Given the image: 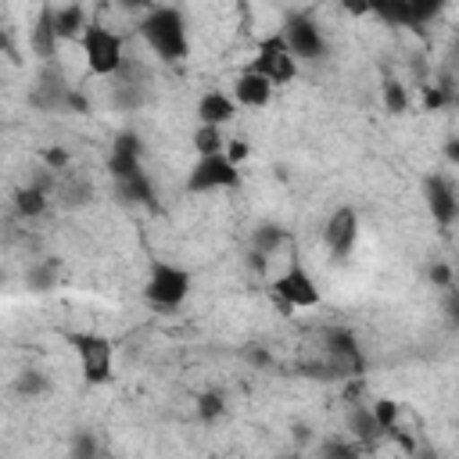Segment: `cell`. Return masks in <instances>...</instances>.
Here are the masks:
<instances>
[{
	"label": "cell",
	"mask_w": 459,
	"mask_h": 459,
	"mask_svg": "<svg viewBox=\"0 0 459 459\" xmlns=\"http://www.w3.org/2000/svg\"><path fill=\"white\" fill-rule=\"evenodd\" d=\"M136 32H140V39L151 47V54H154L158 61L176 65V61H186V54H190L186 14H183L179 7H172V4H154V7H147V11L140 14V22H136Z\"/></svg>",
	"instance_id": "1"
},
{
	"label": "cell",
	"mask_w": 459,
	"mask_h": 459,
	"mask_svg": "<svg viewBox=\"0 0 459 459\" xmlns=\"http://www.w3.org/2000/svg\"><path fill=\"white\" fill-rule=\"evenodd\" d=\"M194 290V273L169 258H151L143 276V301L158 312H176Z\"/></svg>",
	"instance_id": "2"
},
{
	"label": "cell",
	"mask_w": 459,
	"mask_h": 459,
	"mask_svg": "<svg viewBox=\"0 0 459 459\" xmlns=\"http://www.w3.org/2000/svg\"><path fill=\"white\" fill-rule=\"evenodd\" d=\"M65 341L75 351L79 373L90 387H100L115 377V344H111V337H104L97 330H68Z\"/></svg>",
	"instance_id": "3"
},
{
	"label": "cell",
	"mask_w": 459,
	"mask_h": 459,
	"mask_svg": "<svg viewBox=\"0 0 459 459\" xmlns=\"http://www.w3.org/2000/svg\"><path fill=\"white\" fill-rule=\"evenodd\" d=\"M269 294H273V301H276V308L283 316H294L298 308H316L323 301V294H319V287H316V280H312V273H308V265L301 258H290L273 276Z\"/></svg>",
	"instance_id": "4"
},
{
	"label": "cell",
	"mask_w": 459,
	"mask_h": 459,
	"mask_svg": "<svg viewBox=\"0 0 459 459\" xmlns=\"http://www.w3.org/2000/svg\"><path fill=\"white\" fill-rule=\"evenodd\" d=\"M82 57H86V68L90 75L97 79H115L122 68H126V39L108 29L104 22H90V29L82 32Z\"/></svg>",
	"instance_id": "5"
},
{
	"label": "cell",
	"mask_w": 459,
	"mask_h": 459,
	"mask_svg": "<svg viewBox=\"0 0 459 459\" xmlns=\"http://www.w3.org/2000/svg\"><path fill=\"white\" fill-rule=\"evenodd\" d=\"M323 355H326V369L330 377H344V380H359L366 373V351L359 344V333L351 326H326L319 333Z\"/></svg>",
	"instance_id": "6"
},
{
	"label": "cell",
	"mask_w": 459,
	"mask_h": 459,
	"mask_svg": "<svg viewBox=\"0 0 459 459\" xmlns=\"http://www.w3.org/2000/svg\"><path fill=\"white\" fill-rule=\"evenodd\" d=\"M298 65H301V61L290 54V47H287V39H283L280 29L265 32V36L258 39V47H255V57L247 61V68L258 72V75H265L273 86H287V82H294Z\"/></svg>",
	"instance_id": "7"
},
{
	"label": "cell",
	"mask_w": 459,
	"mask_h": 459,
	"mask_svg": "<svg viewBox=\"0 0 459 459\" xmlns=\"http://www.w3.org/2000/svg\"><path fill=\"white\" fill-rule=\"evenodd\" d=\"M280 32H283V39H287V47H290V54L298 61H323L330 54V43L323 36V25L308 11H290L283 18Z\"/></svg>",
	"instance_id": "8"
},
{
	"label": "cell",
	"mask_w": 459,
	"mask_h": 459,
	"mask_svg": "<svg viewBox=\"0 0 459 459\" xmlns=\"http://www.w3.org/2000/svg\"><path fill=\"white\" fill-rule=\"evenodd\" d=\"M186 194H212V190H233L240 186V165H233L226 154L197 158L186 172Z\"/></svg>",
	"instance_id": "9"
},
{
	"label": "cell",
	"mask_w": 459,
	"mask_h": 459,
	"mask_svg": "<svg viewBox=\"0 0 459 459\" xmlns=\"http://www.w3.org/2000/svg\"><path fill=\"white\" fill-rule=\"evenodd\" d=\"M423 204H427L430 219L441 230L459 222V190L445 172H427L423 176Z\"/></svg>",
	"instance_id": "10"
},
{
	"label": "cell",
	"mask_w": 459,
	"mask_h": 459,
	"mask_svg": "<svg viewBox=\"0 0 459 459\" xmlns=\"http://www.w3.org/2000/svg\"><path fill=\"white\" fill-rule=\"evenodd\" d=\"M359 230H362V226H359V212H355L351 204H341V208L330 212V219H326V226H323V244H326V251H330L333 262H344V258L355 251Z\"/></svg>",
	"instance_id": "11"
},
{
	"label": "cell",
	"mask_w": 459,
	"mask_h": 459,
	"mask_svg": "<svg viewBox=\"0 0 459 459\" xmlns=\"http://www.w3.org/2000/svg\"><path fill=\"white\" fill-rule=\"evenodd\" d=\"M136 172H143V140H140V133L122 129V133H115L111 151H108V176H111V183H122Z\"/></svg>",
	"instance_id": "12"
},
{
	"label": "cell",
	"mask_w": 459,
	"mask_h": 459,
	"mask_svg": "<svg viewBox=\"0 0 459 459\" xmlns=\"http://www.w3.org/2000/svg\"><path fill=\"white\" fill-rule=\"evenodd\" d=\"M68 93H72V86H68L65 72H61L57 61H54V65H43V68H39L36 86H32V93H29V104L39 108V111H65Z\"/></svg>",
	"instance_id": "13"
},
{
	"label": "cell",
	"mask_w": 459,
	"mask_h": 459,
	"mask_svg": "<svg viewBox=\"0 0 459 459\" xmlns=\"http://www.w3.org/2000/svg\"><path fill=\"white\" fill-rule=\"evenodd\" d=\"M57 47H61V36H57V25H54V4H43L36 11L32 29H29V50L43 65H54L57 61Z\"/></svg>",
	"instance_id": "14"
},
{
	"label": "cell",
	"mask_w": 459,
	"mask_h": 459,
	"mask_svg": "<svg viewBox=\"0 0 459 459\" xmlns=\"http://www.w3.org/2000/svg\"><path fill=\"white\" fill-rule=\"evenodd\" d=\"M237 100L233 93L226 90H204L194 104V115H197V126H215V129H226L233 118H237Z\"/></svg>",
	"instance_id": "15"
},
{
	"label": "cell",
	"mask_w": 459,
	"mask_h": 459,
	"mask_svg": "<svg viewBox=\"0 0 459 459\" xmlns=\"http://www.w3.org/2000/svg\"><path fill=\"white\" fill-rule=\"evenodd\" d=\"M273 90H276V86H273L265 75L251 72V68L237 72V79H233V86H230V93H233L237 108H251V111H258V108H269V100H273Z\"/></svg>",
	"instance_id": "16"
},
{
	"label": "cell",
	"mask_w": 459,
	"mask_h": 459,
	"mask_svg": "<svg viewBox=\"0 0 459 459\" xmlns=\"http://www.w3.org/2000/svg\"><path fill=\"white\" fill-rule=\"evenodd\" d=\"M115 194L122 204H133V208H147V212H158V186L147 172H136L122 183H115Z\"/></svg>",
	"instance_id": "17"
},
{
	"label": "cell",
	"mask_w": 459,
	"mask_h": 459,
	"mask_svg": "<svg viewBox=\"0 0 459 459\" xmlns=\"http://www.w3.org/2000/svg\"><path fill=\"white\" fill-rule=\"evenodd\" d=\"M344 427H348V437H355L366 452L384 437L380 434V427H377V420H373V409H369V402H359V405H348V416H344Z\"/></svg>",
	"instance_id": "18"
},
{
	"label": "cell",
	"mask_w": 459,
	"mask_h": 459,
	"mask_svg": "<svg viewBox=\"0 0 459 459\" xmlns=\"http://www.w3.org/2000/svg\"><path fill=\"white\" fill-rule=\"evenodd\" d=\"M54 25H57L61 43L65 39H82V32L90 29L86 7L82 4H61V7H54Z\"/></svg>",
	"instance_id": "19"
},
{
	"label": "cell",
	"mask_w": 459,
	"mask_h": 459,
	"mask_svg": "<svg viewBox=\"0 0 459 459\" xmlns=\"http://www.w3.org/2000/svg\"><path fill=\"white\" fill-rule=\"evenodd\" d=\"M11 204H14V215H22V219H39V215L50 208V194L39 190V186H32V183H22V186L14 190V197H11Z\"/></svg>",
	"instance_id": "20"
},
{
	"label": "cell",
	"mask_w": 459,
	"mask_h": 459,
	"mask_svg": "<svg viewBox=\"0 0 459 459\" xmlns=\"http://www.w3.org/2000/svg\"><path fill=\"white\" fill-rule=\"evenodd\" d=\"M380 100H384V111H387V115H409V108H412L409 86H405L398 75H384V82H380Z\"/></svg>",
	"instance_id": "21"
},
{
	"label": "cell",
	"mask_w": 459,
	"mask_h": 459,
	"mask_svg": "<svg viewBox=\"0 0 459 459\" xmlns=\"http://www.w3.org/2000/svg\"><path fill=\"white\" fill-rule=\"evenodd\" d=\"M287 230L280 226V222H258L255 226V233H251V251H258V255H265V258H273L283 244H287Z\"/></svg>",
	"instance_id": "22"
},
{
	"label": "cell",
	"mask_w": 459,
	"mask_h": 459,
	"mask_svg": "<svg viewBox=\"0 0 459 459\" xmlns=\"http://www.w3.org/2000/svg\"><path fill=\"white\" fill-rule=\"evenodd\" d=\"M57 273H61V265H57L54 258H36V262L25 269V287H29L32 294H47V290L57 287Z\"/></svg>",
	"instance_id": "23"
},
{
	"label": "cell",
	"mask_w": 459,
	"mask_h": 459,
	"mask_svg": "<svg viewBox=\"0 0 459 459\" xmlns=\"http://www.w3.org/2000/svg\"><path fill=\"white\" fill-rule=\"evenodd\" d=\"M11 391L18 394V398H43L47 391H50V377L43 373V369H32V366H25L22 373H14V380H11Z\"/></svg>",
	"instance_id": "24"
},
{
	"label": "cell",
	"mask_w": 459,
	"mask_h": 459,
	"mask_svg": "<svg viewBox=\"0 0 459 459\" xmlns=\"http://www.w3.org/2000/svg\"><path fill=\"white\" fill-rule=\"evenodd\" d=\"M362 445L348 434H333V437H323L316 445V459H362Z\"/></svg>",
	"instance_id": "25"
},
{
	"label": "cell",
	"mask_w": 459,
	"mask_h": 459,
	"mask_svg": "<svg viewBox=\"0 0 459 459\" xmlns=\"http://www.w3.org/2000/svg\"><path fill=\"white\" fill-rule=\"evenodd\" d=\"M190 143H194L197 158L226 154V136H222V129H215V126H197V129H194V136H190Z\"/></svg>",
	"instance_id": "26"
},
{
	"label": "cell",
	"mask_w": 459,
	"mask_h": 459,
	"mask_svg": "<svg viewBox=\"0 0 459 459\" xmlns=\"http://www.w3.org/2000/svg\"><path fill=\"white\" fill-rule=\"evenodd\" d=\"M68 459H100V437L90 427H75L68 437Z\"/></svg>",
	"instance_id": "27"
},
{
	"label": "cell",
	"mask_w": 459,
	"mask_h": 459,
	"mask_svg": "<svg viewBox=\"0 0 459 459\" xmlns=\"http://www.w3.org/2000/svg\"><path fill=\"white\" fill-rule=\"evenodd\" d=\"M369 11L380 18V22H387V25H394V29H412V18H409V0H380V4H369Z\"/></svg>",
	"instance_id": "28"
},
{
	"label": "cell",
	"mask_w": 459,
	"mask_h": 459,
	"mask_svg": "<svg viewBox=\"0 0 459 459\" xmlns=\"http://www.w3.org/2000/svg\"><path fill=\"white\" fill-rule=\"evenodd\" d=\"M57 201H61L65 208H82V204L93 201V186H90L86 179H61V186H57Z\"/></svg>",
	"instance_id": "29"
},
{
	"label": "cell",
	"mask_w": 459,
	"mask_h": 459,
	"mask_svg": "<svg viewBox=\"0 0 459 459\" xmlns=\"http://www.w3.org/2000/svg\"><path fill=\"white\" fill-rule=\"evenodd\" d=\"M369 409H373V420H377L380 434H387V430H394V427L402 423V405H398L394 398H387V394L373 398V402H369Z\"/></svg>",
	"instance_id": "30"
},
{
	"label": "cell",
	"mask_w": 459,
	"mask_h": 459,
	"mask_svg": "<svg viewBox=\"0 0 459 459\" xmlns=\"http://www.w3.org/2000/svg\"><path fill=\"white\" fill-rule=\"evenodd\" d=\"M194 412H197L201 423H215V420L226 416V398H222L219 391H201V394L194 398Z\"/></svg>",
	"instance_id": "31"
},
{
	"label": "cell",
	"mask_w": 459,
	"mask_h": 459,
	"mask_svg": "<svg viewBox=\"0 0 459 459\" xmlns=\"http://www.w3.org/2000/svg\"><path fill=\"white\" fill-rule=\"evenodd\" d=\"M441 14V0H409V18L412 29H423L427 22H434Z\"/></svg>",
	"instance_id": "32"
},
{
	"label": "cell",
	"mask_w": 459,
	"mask_h": 459,
	"mask_svg": "<svg viewBox=\"0 0 459 459\" xmlns=\"http://www.w3.org/2000/svg\"><path fill=\"white\" fill-rule=\"evenodd\" d=\"M420 104H423L427 111H441V108L452 104V93H448V86H441V82H427V86L420 90Z\"/></svg>",
	"instance_id": "33"
},
{
	"label": "cell",
	"mask_w": 459,
	"mask_h": 459,
	"mask_svg": "<svg viewBox=\"0 0 459 459\" xmlns=\"http://www.w3.org/2000/svg\"><path fill=\"white\" fill-rule=\"evenodd\" d=\"M427 283L437 290H452L455 287V269L448 262H430L427 265Z\"/></svg>",
	"instance_id": "34"
},
{
	"label": "cell",
	"mask_w": 459,
	"mask_h": 459,
	"mask_svg": "<svg viewBox=\"0 0 459 459\" xmlns=\"http://www.w3.org/2000/svg\"><path fill=\"white\" fill-rule=\"evenodd\" d=\"M39 158H43V165H47L50 172H57V176H61V172L68 169V161H72V154H68L65 147H43Z\"/></svg>",
	"instance_id": "35"
},
{
	"label": "cell",
	"mask_w": 459,
	"mask_h": 459,
	"mask_svg": "<svg viewBox=\"0 0 459 459\" xmlns=\"http://www.w3.org/2000/svg\"><path fill=\"white\" fill-rule=\"evenodd\" d=\"M384 437H387V441H391V445H394V448H402V452H405V459H409V455H412V452H416V448H420V445H416V441H412V434H409V430H405V427H402V423H398V427H394V430H387V434H384Z\"/></svg>",
	"instance_id": "36"
},
{
	"label": "cell",
	"mask_w": 459,
	"mask_h": 459,
	"mask_svg": "<svg viewBox=\"0 0 459 459\" xmlns=\"http://www.w3.org/2000/svg\"><path fill=\"white\" fill-rule=\"evenodd\" d=\"M65 111H72V115H90V111H93V100H90L79 86H72V93H68V100H65Z\"/></svg>",
	"instance_id": "37"
},
{
	"label": "cell",
	"mask_w": 459,
	"mask_h": 459,
	"mask_svg": "<svg viewBox=\"0 0 459 459\" xmlns=\"http://www.w3.org/2000/svg\"><path fill=\"white\" fill-rule=\"evenodd\" d=\"M247 154H251V147H247V140H244V136H230V140H226V158H230L233 165L247 161Z\"/></svg>",
	"instance_id": "38"
},
{
	"label": "cell",
	"mask_w": 459,
	"mask_h": 459,
	"mask_svg": "<svg viewBox=\"0 0 459 459\" xmlns=\"http://www.w3.org/2000/svg\"><path fill=\"white\" fill-rule=\"evenodd\" d=\"M445 316H448L452 326H459V280H455L452 290H445Z\"/></svg>",
	"instance_id": "39"
},
{
	"label": "cell",
	"mask_w": 459,
	"mask_h": 459,
	"mask_svg": "<svg viewBox=\"0 0 459 459\" xmlns=\"http://www.w3.org/2000/svg\"><path fill=\"white\" fill-rule=\"evenodd\" d=\"M244 359H247L251 366H258V369H269V366H273V355H269L265 348H244Z\"/></svg>",
	"instance_id": "40"
},
{
	"label": "cell",
	"mask_w": 459,
	"mask_h": 459,
	"mask_svg": "<svg viewBox=\"0 0 459 459\" xmlns=\"http://www.w3.org/2000/svg\"><path fill=\"white\" fill-rule=\"evenodd\" d=\"M247 269L262 276V273L269 269V258H265V255H258V251H247Z\"/></svg>",
	"instance_id": "41"
},
{
	"label": "cell",
	"mask_w": 459,
	"mask_h": 459,
	"mask_svg": "<svg viewBox=\"0 0 459 459\" xmlns=\"http://www.w3.org/2000/svg\"><path fill=\"white\" fill-rule=\"evenodd\" d=\"M445 161L448 165H459V136H448L445 140Z\"/></svg>",
	"instance_id": "42"
},
{
	"label": "cell",
	"mask_w": 459,
	"mask_h": 459,
	"mask_svg": "<svg viewBox=\"0 0 459 459\" xmlns=\"http://www.w3.org/2000/svg\"><path fill=\"white\" fill-rule=\"evenodd\" d=\"M294 441H298V445H308V441H312V434H308L305 423H294Z\"/></svg>",
	"instance_id": "43"
},
{
	"label": "cell",
	"mask_w": 459,
	"mask_h": 459,
	"mask_svg": "<svg viewBox=\"0 0 459 459\" xmlns=\"http://www.w3.org/2000/svg\"><path fill=\"white\" fill-rule=\"evenodd\" d=\"M409 459H437V452H434V448H427V445H423V448H416V452H412V455H409Z\"/></svg>",
	"instance_id": "44"
},
{
	"label": "cell",
	"mask_w": 459,
	"mask_h": 459,
	"mask_svg": "<svg viewBox=\"0 0 459 459\" xmlns=\"http://www.w3.org/2000/svg\"><path fill=\"white\" fill-rule=\"evenodd\" d=\"M276 459H305L301 452H283V455H276Z\"/></svg>",
	"instance_id": "45"
}]
</instances>
